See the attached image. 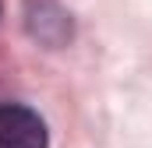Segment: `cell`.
<instances>
[{"label":"cell","mask_w":152,"mask_h":148,"mask_svg":"<svg viewBox=\"0 0 152 148\" xmlns=\"http://www.w3.org/2000/svg\"><path fill=\"white\" fill-rule=\"evenodd\" d=\"M50 134L36 110L4 102L0 106V148H46Z\"/></svg>","instance_id":"1"}]
</instances>
